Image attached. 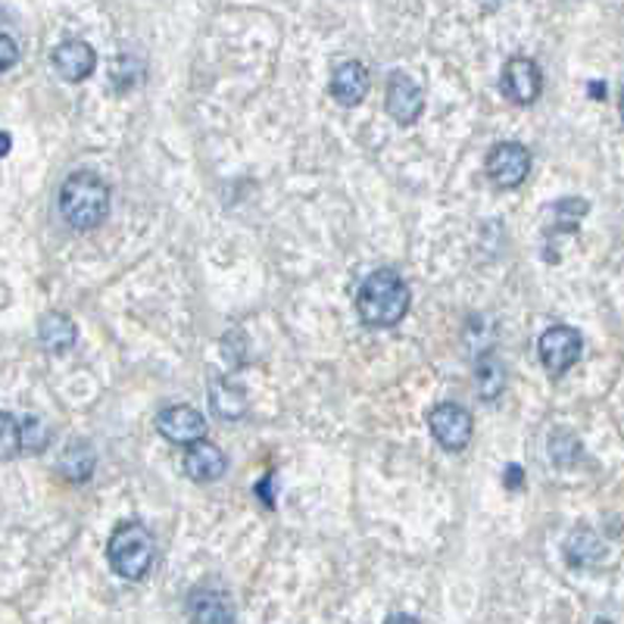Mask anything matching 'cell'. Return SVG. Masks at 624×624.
Returning <instances> with one entry per match:
<instances>
[{
  "label": "cell",
  "mask_w": 624,
  "mask_h": 624,
  "mask_svg": "<svg viewBox=\"0 0 624 624\" xmlns=\"http://www.w3.org/2000/svg\"><path fill=\"white\" fill-rule=\"evenodd\" d=\"M484 173L503 191L521 188L525 178L531 175V151L518 141H499L484 160Z\"/></svg>",
  "instance_id": "5"
},
{
  "label": "cell",
  "mask_w": 624,
  "mask_h": 624,
  "mask_svg": "<svg viewBox=\"0 0 624 624\" xmlns=\"http://www.w3.org/2000/svg\"><path fill=\"white\" fill-rule=\"evenodd\" d=\"M590 213V203L584 197H562L560 203H553V232H568L575 235L581 225L584 215Z\"/></svg>",
  "instance_id": "18"
},
{
  "label": "cell",
  "mask_w": 624,
  "mask_h": 624,
  "mask_svg": "<svg viewBox=\"0 0 624 624\" xmlns=\"http://www.w3.org/2000/svg\"><path fill=\"white\" fill-rule=\"evenodd\" d=\"M478 3H481V7H484V10H496V7H499V3H503V0H478Z\"/></svg>",
  "instance_id": "26"
},
{
  "label": "cell",
  "mask_w": 624,
  "mask_h": 624,
  "mask_svg": "<svg viewBox=\"0 0 624 624\" xmlns=\"http://www.w3.org/2000/svg\"><path fill=\"white\" fill-rule=\"evenodd\" d=\"M188 615L197 622H235V609L228 605V597L219 590H195L188 600Z\"/></svg>",
  "instance_id": "17"
},
{
  "label": "cell",
  "mask_w": 624,
  "mask_h": 624,
  "mask_svg": "<svg viewBox=\"0 0 624 624\" xmlns=\"http://www.w3.org/2000/svg\"><path fill=\"white\" fill-rule=\"evenodd\" d=\"M22 450L20 437V419L13 412H3V459H16V452Z\"/></svg>",
  "instance_id": "22"
},
{
  "label": "cell",
  "mask_w": 624,
  "mask_h": 624,
  "mask_svg": "<svg viewBox=\"0 0 624 624\" xmlns=\"http://www.w3.org/2000/svg\"><path fill=\"white\" fill-rule=\"evenodd\" d=\"M75 338H79V328L75 322L66 316V313H47L38 322V341H42L44 350L50 353H66L75 346Z\"/></svg>",
  "instance_id": "16"
},
{
  "label": "cell",
  "mask_w": 624,
  "mask_h": 624,
  "mask_svg": "<svg viewBox=\"0 0 624 624\" xmlns=\"http://www.w3.org/2000/svg\"><path fill=\"white\" fill-rule=\"evenodd\" d=\"M228 472V459L225 452L215 447L213 440H195L185 452V474L197 484H213L222 474Z\"/></svg>",
  "instance_id": "12"
},
{
  "label": "cell",
  "mask_w": 624,
  "mask_h": 624,
  "mask_svg": "<svg viewBox=\"0 0 624 624\" xmlns=\"http://www.w3.org/2000/svg\"><path fill=\"white\" fill-rule=\"evenodd\" d=\"M578 450H581V444L568 431H556L550 437V456L556 459V466H572L578 459Z\"/></svg>",
  "instance_id": "21"
},
{
  "label": "cell",
  "mask_w": 624,
  "mask_h": 624,
  "mask_svg": "<svg viewBox=\"0 0 624 624\" xmlns=\"http://www.w3.org/2000/svg\"><path fill=\"white\" fill-rule=\"evenodd\" d=\"M107 560L109 568L126 578V581L138 584L151 575L153 560H156V540L141 525V521H122L107 540Z\"/></svg>",
  "instance_id": "3"
},
{
  "label": "cell",
  "mask_w": 624,
  "mask_h": 624,
  "mask_svg": "<svg viewBox=\"0 0 624 624\" xmlns=\"http://www.w3.org/2000/svg\"><path fill=\"white\" fill-rule=\"evenodd\" d=\"M16 60H20V44L10 32H3L0 35V72H10L16 66Z\"/></svg>",
  "instance_id": "23"
},
{
  "label": "cell",
  "mask_w": 624,
  "mask_h": 624,
  "mask_svg": "<svg viewBox=\"0 0 624 624\" xmlns=\"http://www.w3.org/2000/svg\"><path fill=\"white\" fill-rule=\"evenodd\" d=\"M428 428L434 434V440L447 452H462L472 444L474 422L472 412L459 403H437L428 412Z\"/></svg>",
  "instance_id": "6"
},
{
  "label": "cell",
  "mask_w": 624,
  "mask_h": 624,
  "mask_svg": "<svg viewBox=\"0 0 624 624\" xmlns=\"http://www.w3.org/2000/svg\"><path fill=\"white\" fill-rule=\"evenodd\" d=\"M562 553H565V562L572 568H593L603 562L605 543L593 528H575L562 543Z\"/></svg>",
  "instance_id": "13"
},
{
  "label": "cell",
  "mask_w": 624,
  "mask_h": 624,
  "mask_svg": "<svg viewBox=\"0 0 624 624\" xmlns=\"http://www.w3.org/2000/svg\"><path fill=\"white\" fill-rule=\"evenodd\" d=\"M590 94H593V97H603L605 85H597V82H593V85H590Z\"/></svg>",
  "instance_id": "27"
},
{
  "label": "cell",
  "mask_w": 624,
  "mask_h": 624,
  "mask_svg": "<svg viewBox=\"0 0 624 624\" xmlns=\"http://www.w3.org/2000/svg\"><path fill=\"white\" fill-rule=\"evenodd\" d=\"M412 291L397 269H375L356 291V313L368 328H393L407 319Z\"/></svg>",
  "instance_id": "1"
},
{
  "label": "cell",
  "mask_w": 624,
  "mask_h": 624,
  "mask_svg": "<svg viewBox=\"0 0 624 624\" xmlns=\"http://www.w3.org/2000/svg\"><path fill=\"white\" fill-rule=\"evenodd\" d=\"M50 63H54V72H57L63 82H85L87 75L97 69V54H94V47L82 42V38H66V42L54 47Z\"/></svg>",
  "instance_id": "10"
},
{
  "label": "cell",
  "mask_w": 624,
  "mask_h": 624,
  "mask_svg": "<svg viewBox=\"0 0 624 624\" xmlns=\"http://www.w3.org/2000/svg\"><path fill=\"white\" fill-rule=\"evenodd\" d=\"M60 215L66 225H72L75 232H94L109 219L113 210V191L109 185L94 173H72L60 188Z\"/></svg>",
  "instance_id": "2"
},
{
  "label": "cell",
  "mask_w": 624,
  "mask_h": 624,
  "mask_svg": "<svg viewBox=\"0 0 624 624\" xmlns=\"http://www.w3.org/2000/svg\"><path fill=\"white\" fill-rule=\"evenodd\" d=\"M210 407L219 419L237 422L247 415V390H244V385H237L235 378L215 375L210 381Z\"/></svg>",
  "instance_id": "14"
},
{
  "label": "cell",
  "mask_w": 624,
  "mask_h": 624,
  "mask_svg": "<svg viewBox=\"0 0 624 624\" xmlns=\"http://www.w3.org/2000/svg\"><path fill=\"white\" fill-rule=\"evenodd\" d=\"M97 466V452L87 440H69L66 450L60 452V462H57V472L63 474L66 481H75V484H85L87 478L94 474Z\"/></svg>",
  "instance_id": "15"
},
{
  "label": "cell",
  "mask_w": 624,
  "mask_h": 624,
  "mask_svg": "<svg viewBox=\"0 0 624 624\" xmlns=\"http://www.w3.org/2000/svg\"><path fill=\"white\" fill-rule=\"evenodd\" d=\"M156 431L169 440V444H181V447H191L195 440L207 437V419L200 415L195 407H185V403H175L166 407L156 415Z\"/></svg>",
  "instance_id": "9"
},
{
  "label": "cell",
  "mask_w": 624,
  "mask_h": 624,
  "mask_svg": "<svg viewBox=\"0 0 624 624\" xmlns=\"http://www.w3.org/2000/svg\"><path fill=\"white\" fill-rule=\"evenodd\" d=\"M272 484H275V474H266V478L257 484V494L262 496V503H266V506H275V494H269V487H272Z\"/></svg>",
  "instance_id": "25"
},
{
  "label": "cell",
  "mask_w": 624,
  "mask_h": 624,
  "mask_svg": "<svg viewBox=\"0 0 624 624\" xmlns=\"http://www.w3.org/2000/svg\"><path fill=\"white\" fill-rule=\"evenodd\" d=\"M499 91L518 104V107H531L538 104L540 91H543V72L531 57H513L503 66V75H499Z\"/></svg>",
  "instance_id": "7"
},
{
  "label": "cell",
  "mask_w": 624,
  "mask_h": 624,
  "mask_svg": "<svg viewBox=\"0 0 624 624\" xmlns=\"http://www.w3.org/2000/svg\"><path fill=\"white\" fill-rule=\"evenodd\" d=\"M503 481H506V487L509 491H518V487H525V472H521V466H506V474H503Z\"/></svg>",
  "instance_id": "24"
},
{
  "label": "cell",
  "mask_w": 624,
  "mask_h": 624,
  "mask_svg": "<svg viewBox=\"0 0 624 624\" xmlns=\"http://www.w3.org/2000/svg\"><path fill=\"white\" fill-rule=\"evenodd\" d=\"M503 385H506V375H503V366L491 360V356H484L481 363H478V372H474V388L481 393V400L484 403H494L496 397L503 393Z\"/></svg>",
  "instance_id": "19"
},
{
  "label": "cell",
  "mask_w": 624,
  "mask_h": 624,
  "mask_svg": "<svg viewBox=\"0 0 624 624\" xmlns=\"http://www.w3.org/2000/svg\"><path fill=\"white\" fill-rule=\"evenodd\" d=\"M20 437L22 452H42L50 440V431L44 425L38 415H22L20 419Z\"/></svg>",
  "instance_id": "20"
},
{
  "label": "cell",
  "mask_w": 624,
  "mask_h": 624,
  "mask_svg": "<svg viewBox=\"0 0 624 624\" xmlns=\"http://www.w3.org/2000/svg\"><path fill=\"white\" fill-rule=\"evenodd\" d=\"M368 85H372V79H368L366 66L360 63V60H346V63H341L331 72L328 91H331V97L341 107H360L366 101Z\"/></svg>",
  "instance_id": "11"
},
{
  "label": "cell",
  "mask_w": 624,
  "mask_h": 624,
  "mask_svg": "<svg viewBox=\"0 0 624 624\" xmlns=\"http://www.w3.org/2000/svg\"><path fill=\"white\" fill-rule=\"evenodd\" d=\"M538 353H540V366L546 368L553 378H562L568 368L581 360L584 353L581 331L572 328V325H553V328H546V331L540 334Z\"/></svg>",
  "instance_id": "4"
},
{
  "label": "cell",
  "mask_w": 624,
  "mask_h": 624,
  "mask_svg": "<svg viewBox=\"0 0 624 624\" xmlns=\"http://www.w3.org/2000/svg\"><path fill=\"white\" fill-rule=\"evenodd\" d=\"M385 107L393 122L415 126L419 116L425 113V91L415 85L407 72H390L388 87H385Z\"/></svg>",
  "instance_id": "8"
},
{
  "label": "cell",
  "mask_w": 624,
  "mask_h": 624,
  "mask_svg": "<svg viewBox=\"0 0 624 624\" xmlns=\"http://www.w3.org/2000/svg\"><path fill=\"white\" fill-rule=\"evenodd\" d=\"M619 109H622V122H624V91H622V104H619Z\"/></svg>",
  "instance_id": "28"
}]
</instances>
